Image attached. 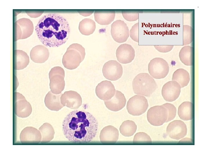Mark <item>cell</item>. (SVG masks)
Returning a JSON list of instances; mask_svg holds the SVG:
<instances>
[{"instance_id":"obj_15","label":"cell","mask_w":209,"mask_h":156,"mask_svg":"<svg viewBox=\"0 0 209 156\" xmlns=\"http://www.w3.org/2000/svg\"><path fill=\"white\" fill-rule=\"evenodd\" d=\"M116 55L119 62L127 64L131 62L134 60L135 56V51L131 45L123 44L118 47Z\"/></svg>"},{"instance_id":"obj_20","label":"cell","mask_w":209,"mask_h":156,"mask_svg":"<svg viewBox=\"0 0 209 156\" xmlns=\"http://www.w3.org/2000/svg\"><path fill=\"white\" fill-rule=\"evenodd\" d=\"M61 93L55 94L51 91L46 94L45 98L44 103L46 106L52 111H58L64 107L61 101Z\"/></svg>"},{"instance_id":"obj_5","label":"cell","mask_w":209,"mask_h":156,"mask_svg":"<svg viewBox=\"0 0 209 156\" xmlns=\"http://www.w3.org/2000/svg\"><path fill=\"white\" fill-rule=\"evenodd\" d=\"M65 72L64 69L60 66H55L52 68L49 73L50 88L53 94H59L64 89Z\"/></svg>"},{"instance_id":"obj_7","label":"cell","mask_w":209,"mask_h":156,"mask_svg":"<svg viewBox=\"0 0 209 156\" xmlns=\"http://www.w3.org/2000/svg\"><path fill=\"white\" fill-rule=\"evenodd\" d=\"M148 107L147 100L142 95H136L131 98L127 104L128 113L134 116L140 115L144 113Z\"/></svg>"},{"instance_id":"obj_30","label":"cell","mask_w":209,"mask_h":156,"mask_svg":"<svg viewBox=\"0 0 209 156\" xmlns=\"http://www.w3.org/2000/svg\"><path fill=\"white\" fill-rule=\"evenodd\" d=\"M122 13L125 19L128 21H135L139 18V13L137 12L122 11Z\"/></svg>"},{"instance_id":"obj_29","label":"cell","mask_w":209,"mask_h":156,"mask_svg":"<svg viewBox=\"0 0 209 156\" xmlns=\"http://www.w3.org/2000/svg\"><path fill=\"white\" fill-rule=\"evenodd\" d=\"M167 109L168 113L167 119L166 122L173 120L176 115V109L175 106L170 103H166L163 105Z\"/></svg>"},{"instance_id":"obj_24","label":"cell","mask_w":209,"mask_h":156,"mask_svg":"<svg viewBox=\"0 0 209 156\" xmlns=\"http://www.w3.org/2000/svg\"><path fill=\"white\" fill-rule=\"evenodd\" d=\"M96 28V23L93 20L89 18H84L80 22L79 29L81 34L86 36L93 34Z\"/></svg>"},{"instance_id":"obj_16","label":"cell","mask_w":209,"mask_h":156,"mask_svg":"<svg viewBox=\"0 0 209 156\" xmlns=\"http://www.w3.org/2000/svg\"><path fill=\"white\" fill-rule=\"evenodd\" d=\"M14 98V108L17 115L21 114H30L32 110L31 105L22 94L15 92Z\"/></svg>"},{"instance_id":"obj_21","label":"cell","mask_w":209,"mask_h":156,"mask_svg":"<svg viewBox=\"0 0 209 156\" xmlns=\"http://www.w3.org/2000/svg\"><path fill=\"white\" fill-rule=\"evenodd\" d=\"M14 67L16 70H22L28 65L29 59L27 53L21 50H15L14 55Z\"/></svg>"},{"instance_id":"obj_1","label":"cell","mask_w":209,"mask_h":156,"mask_svg":"<svg viewBox=\"0 0 209 156\" xmlns=\"http://www.w3.org/2000/svg\"><path fill=\"white\" fill-rule=\"evenodd\" d=\"M62 130L65 138L75 142H89L95 137L98 123L89 112L75 110L68 114L62 122Z\"/></svg>"},{"instance_id":"obj_9","label":"cell","mask_w":209,"mask_h":156,"mask_svg":"<svg viewBox=\"0 0 209 156\" xmlns=\"http://www.w3.org/2000/svg\"><path fill=\"white\" fill-rule=\"evenodd\" d=\"M111 32L113 40L119 43L126 42L129 35V28L126 24L120 20H117L112 23Z\"/></svg>"},{"instance_id":"obj_25","label":"cell","mask_w":209,"mask_h":156,"mask_svg":"<svg viewBox=\"0 0 209 156\" xmlns=\"http://www.w3.org/2000/svg\"><path fill=\"white\" fill-rule=\"evenodd\" d=\"M172 80L176 81L183 88L187 86L190 81V75L188 72L183 68H179L174 73Z\"/></svg>"},{"instance_id":"obj_32","label":"cell","mask_w":209,"mask_h":156,"mask_svg":"<svg viewBox=\"0 0 209 156\" xmlns=\"http://www.w3.org/2000/svg\"><path fill=\"white\" fill-rule=\"evenodd\" d=\"M131 38L134 41L139 42V23L138 22L132 27L129 32Z\"/></svg>"},{"instance_id":"obj_3","label":"cell","mask_w":209,"mask_h":156,"mask_svg":"<svg viewBox=\"0 0 209 156\" xmlns=\"http://www.w3.org/2000/svg\"><path fill=\"white\" fill-rule=\"evenodd\" d=\"M85 55L84 48L81 44L73 43L67 49L64 55L62 63L64 67L69 70L77 68L84 60Z\"/></svg>"},{"instance_id":"obj_13","label":"cell","mask_w":209,"mask_h":156,"mask_svg":"<svg viewBox=\"0 0 209 156\" xmlns=\"http://www.w3.org/2000/svg\"><path fill=\"white\" fill-rule=\"evenodd\" d=\"M61 101L63 106L73 109H78L82 105V100L80 95L72 90L65 92L61 97Z\"/></svg>"},{"instance_id":"obj_4","label":"cell","mask_w":209,"mask_h":156,"mask_svg":"<svg viewBox=\"0 0 209 156\" xmlns=\"http://www.w3.org/2000/svg\"><path fill=\"white\" fill-rule=\"evenodd\" d=\"M132 85L135 93L147 97L150 96L157 87L154 80L146 73L137 75L134 79Z\"/></svg>"},{"instance_id":"obj_17","label":"cell","mask_w":209,"mask_h":156,"mask_svg":"<svg viewBox=\"0 0 209 156\" xmlns=\"http://www.w3.org/2000/svg\"><path fill=\"white\" fill-rule=\"evenodd\" d=\"M126 99L121 92L116 90L114 96L110 99L104 101L106 107L109 109L114 112L119 111L125 106Z\"/></svg>"},{"instance_id":"obj_12","label":"cell","mask_w":209,"mask_h":156,"mask_svg":"<svg viewBox=\"0 0 209 156\" xmlns=\"http://www.w3.org/2000/svg\"><path fill=\"white\" fill-rule=\"evenodd\" d=\"M181 88L180 84L176 81H169L163 87L161 91L162 96L167 101H174L179 96Z\"/></svg>"},{"instance_id":"obj_8","label":"cell","mask_w":209,"mask_h":156,"mask_svg":"<svg viewBox=\"0 0 209 156\" xmlns=\"http://www.w3.org/2000/svg\"><path fill=\"white\" fill-rule=\"evenodd\" d=\"M168 116L167 109L163 105L151 107L147 114L148 122L154 126H160L166 122Z\"/></svg>"},{"instance_id":"obj_6","label":"cell","mask_w":209,"mask_h":156,"mask_svg":"<svg viewBox=\"0 0 209 156\" xmlns=\"http://www.w3.org/2000/svg\"><path fill=\"white\" fill-rule=\"evenodd\" d=\"M148 70L150 75L154 78H164L168 74L169 67L168 64L163 59L156 57L152 60L148 66Z\"/></svg>"},{"instance_id":"obj_34","label":"cell","mask_w":209,"mask_h":156,"mask_svg":"<svg viewBox=\"0 0 209 156\" xmlns=\"http://www.w3.org/2000/svg\"><path fill=\"white\" fill-rule=\"evenodd\" d=\"M93 13V12H79V13L81 15L84 16H89Z\"/></svg>"},{"instance_id":"obj_19","label":"cell","mask_w":209,"mask_h":156,"mask_svg":"<svg viewBox=\"0 0 209 156\" xmlns=\"http://www.w3.org/2000/svg\"><path fill=\"white\" fill-rule=\"evenodd\" d=\"M118 138V130L111 125H108L103 128L101 131L100 135L101 142H115Z\"/></svg>"},{"instance_id":"obj_11","label":"cell","mask_w":209,"mask_h":156,"mask_svg":"<svg viewBox=\"0 0 209 156\" xmlns=\"http://www.w3.org/2000/svg\"><path fill=\"white\" fill-rule=\"evenodd\" d=\"M187 128L185 124L181 120H176L170 122L166 129V133L171 138L179 140L187 134Z\"/></svg>"},{"instance_id":"obj_18","label":"cell","mask_w":209,"mask_h":156,"mask_svg":"<svg viewBox=\"0 0 209 156\" xmlns=\"http://www.w3.org/2000/svg\"><path fill=\"white\" fill-rule=\"evenodd\" d=\"M30 56L31 60L34 62L42 63L45 62L49 57L48 49L42 45H37L31 50Z\"/></svg>"},{"instance_id":"obj_31","label":"cell","mask_w":209,"mask_h":156,"mask_svg":"<svg viewBox=\"0 0 209 156\" xmlns=\"http://www.w3.org/2000/svg\"><path fill=\"white\" fill-rule=\"evenodd\" d=\"M152 142V140L150 137L147 133L144 132H140L135 134L134 137L133 142Z\"/></svg>"},{"instance_id":"obj_28","label":"cell","mask_w":209,"mask_h":156,"mask_svg":"<svg viewBox=\"0 0 209 156\" xmlns=\"http://www.w3.org/2000/svg\"><path fill=\"white\" fill-rule=\"evenodd\" d=\"M44 131L40 130L42 133L43 141L48 142L52 140L54 138L55 131L52 126L50 124L46 123L44 124Z\"/></svg>"},{"instance_id":"obj_27","label":"cell","mask_w":209,"mask_h":156,"mask_svg":"<svg viewBox=\"0 0 209 156\" xmlns=\"http://www.w3.org/2000/svg\"><path fill=\"white\" fill-rule=\"evenodd\" d=\"M192 47L190 46H185L183 47L180 51V60L186 65H192Z\"/></svg>"},{"instance_id":"obj_2","label":"cell","mask_w":209,"mask_h":156,"mask_svg":"<svg viewBox=\"0 0 209 156\" xmlns=\"http://www.w3.org/2000/svg\"><path fill=\"white\" fill-rule=\"evenodd\" d=\"M38 38L45 46L58 47L68 39L70 28L67 20L60 15L48 14L43 16L35 27Z\"/></svg>"},{"instance_id":"obj_33","label":"cell","mask_w":209,"mask_h":156,"mask_svg":"<svg viewBox=\"0 0 209 156\" xmlns=\"http://www.w3.org/2000/svg\"><path fill=\"white\" fill-rule=\"evenodd\" d=\"M155 49L161 52L166 53L170 51L172 49L173 46H159L154 45Z\"/></svg>"},{"instance_id":"obj_23","label":"cell","mask_w":209,"mask_h":156,"mask_svg":"<svg viewBox=\"0 0 209 156\" xmlns=\"http://www.w3.org/2000/svg\"><path fill=\"white\" fill-rule=\"evenodd\" d=\"M178 114L180 118L184 120H191L192 116V105L190 102H183L179 107Z\"/></svg>"},{"instance_id":"obj_14","label":"cell","mask_w":209,"mask_h":156,"mask_svg":"<svg viewBox=\"0 0 209 156\" xmlns=\"http://www.w3.org/2000/svg\"><path fill=\"white\" fill-rule=\"evenodd\" d=\"M116 90L113 84L110 81H101L96 86L95 91L96 95L104 101L111 99L114 95Z\"/></svg>"},{"instance_id":"obj_10","label":"cell","mask_w":209,"mask_h":156,"mask_svg":"<svg viewBox=\"0 0 209 156\" xmlns=\"http://www.w3.org/2000/svg\"><path fill=\"white\" fill-rule=\"evenodd\" d=\"M103 75L106 79L112 81L118 79L123 73L121 65L115 60H110L106 62L102 69Z\"/></svg>"},{"instance_id":"obj_22","label":"cell","mask_w":209,"mask_h":156,"mask_svg":"<svg viewBox=\"0 0 209 156\" xmlns=\"http://www.w3.org/2000/svg\"><path fill=\"white\" fill-rule=\"evenodd\" d=\"M116 13L114 11H96L94 13L95 21L101 25L110 24L115 18Z\"/></svg>"},{"instance_id":"obj_26","label":"cell","mask_w":209,"mask_h":156,"mask_svg":"<svg viewBox=\"0 0 209 156\" xmlns=\"http://www.w3.org/2000/svg\"><path fill=\"white\" fill-rule=\"evenodd\" d=\"M121 133L125 137L133 135L137 129V125L134 122L127 120L124 121L120 127Z\"/></svg>"},{"instance_id":"obj_35","label":"cell","mask_w":209,"mask_h":156,"mask_svg":"<svg viewBox=\"0 0 209 156\" xmlns=\"http://www.w3.org/2000/svg\"><path fill=\"white\" fill-rule=\"evenodd\" d=\"M186 141L191 142L192 141V140L191 139L189 138H185L183 139L182 140H181L180 141V142H184Z\"/></svg>"}]
</instances>
